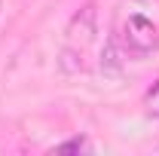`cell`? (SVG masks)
Here are the masks:
<instances>
[{"mask_svg":"<svg viewBox=\"0 0 159 156\" xmlns=\"http://www.w3.org/2000/svg\"><path fill=\"white\" fill-rule=\"evenodd\" d=\"M110 34L132 58L159 52V0H119Z\"/></svg>","mask_w":159,"mask_h":156,"instance_id":"1","label":"cell"},{"mask_svg":"<svg viewBox=\"0 0 159 156\" xmlns=\"http://www.w3.org/2000/svg\"><path fill=\"white\" fill-rule=\"evenodd\" d=\"M67 40L74 46H80V49L98 40V3L95 0H86L70 16V21H67Z\"/></svg>","mask_w":159,"mask_h":156,"instance_id":"2","label":"cell"},{"mask_svg":"<svg viewBox=\"0 0 159 156\" xmlns=\"http://www.w3.org/2000/svg\"><path fill=\"white\" fill-rule=\"evenodd\" d=\"M125 49L119 46V40L110 34V37L104 40V49H101V61H98V67H101V74L104 77H119L122 74V67H125Z\"/></svg>","mask_w":159,"mask_h":156,"instance_id":"3","label":"cell"},{"mask_svg":"<svg viewBox=\"0 0 159 156\" xmlns=\"http://www.w3.org/2000/svg\"><path fill=\"white\" fill-rule=\"evenodd\" d=\"M55 71H58L61 77H80V74L86 71L83 49H80V46H74V43L61 46V49H58V55H55Z\"/></svg>","mask_w":159,"mask_h":156,"instance_id":"4","label":"cell"},{"mask_svg":"<svg viewBox=\"0 0 159 156\" xmlns=\"http://www.w3.org/2000/svg\"><path fill=\"white\" fill-rule=\"evenodd\" d=\"M55 150H92V141L89 138H67V141L55 144Z\"/></svg>","mask_w":159,"mask_h":156,"instance_id":"5","label":"cell"},{"mask_svg":"<svg viewBox=\"0 0 159 156\" xmlns=\"http://www.w3.org/2000/svg\"><path fill=\"white\" fill-rule=\"evenodd\" d=\"M0 12H3V0H0Z\"/></svg>","mask_w":159,"mask_h":156,"instance_id":"6","label":"cell"}]
</instances>
